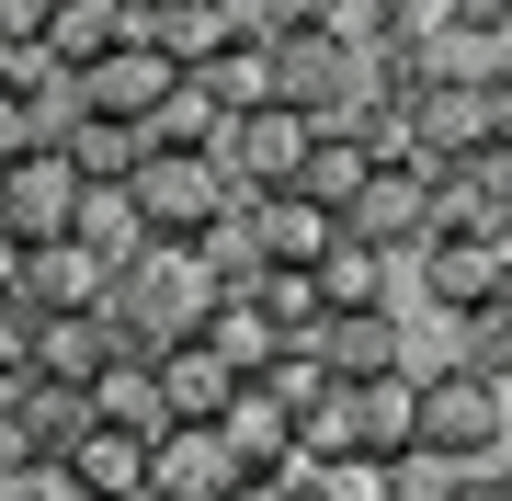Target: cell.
I'll list each match as a JSON object with an SVG mask.
<instances>
[{
  "label": "cell",
  "mask_w": 512,
  "mask_h": 501,
  "mask_svg": "<svg viewBox=\"0 0 512 501\" xmlns=\"http://www.w3.org/2000/svg\"><path fill=\"white\" fill-rule=\"evenodd\" d=\"M0 501H92V479L69 456H12L0 467Z\"/></svg>",
  "instance_id": "4dcf8cb0"
},
{
  "label": "cell",
  "mask_w": 512,
  "mask_h": 501,
  "mask_svg": "<svg viewBox=\"0 0 512 501\" xmlns=\"http://www.w3.org/2000/svg\"><path fill=\"white\" fill-rule=\"evenodd\" d=\"M205 342H217L239 376H262V365H274V353H285L296 331H285L274 308H262V285H217V308H205Z\"/></svg>",
  "instance_id": "e0dca14e"
},
{
  "label": "cell",
  "mask_w": 512,
  "mask_h": 501,
  "mask_svg": "<svg viewBox=\"0 0 512 501\" xmlns=\"http://www.w3.org/2000/svg\"><path fill=\"white\" fill-rule=\"evenodd\" d=\"M126 194H137V217H148V240H205V228L239 205L228 183V160H205V149H148L126 171Z\"/></svg>",
  "instance_id": "3957f363"
},
{
  "label": "cell",
  "mask_w": 512,
  "mask_h": 501,
  "mask_svg": "<svg viewBox=\"0 0 512 501\" xmlns=\"http://www.w3.org/2000/svg\"><path fill=\"white\" fill-rule=\"evenodd\" d=\"M467 479H478V467H456V456H433V445L387 456V501H467Z\"/></svg>",
  "instance_id": "f546056e"
},
{
  "label": "cell",
  "mask_w": 512,
  "mask_h": 501,
  "mask_svg": "<svg viewBox=\"0 0 512 501\" xmlns=\"http://www.w3.org/2000/svg\"><path fill=\"white\" fill-rule=\"evenodd\" d=\"M80 433H92V388H57V376L23 365V445H35V456H69Z\"/></svg>",
  "instance_id": "d4e9b609"
},
{
  "label": "cell",
  "mask_w": 512,
  "mask_h": 501,
  "mask_svg": "<svg viewBox=\"0 0 512 501\" xmlns=\"http://www.w3.org/2000/svg\"><path fill=\"white\" fill-rule=\"evenodd\" d=\"M353 388H365V456H410L421 445V365L353 376Z\"/></svg>",
  "instance_id": "44dd1931"
},
{
  "label": "cell",
  "mask_w": 512,
  "mask_h": 501,
  "mask_svg": "<svg viewBox=\"0 0 512 501\" xmlns=\"http://www.w3.org/2000/svg\"><path fill=\"white\" fill-rule=\"evenodd\" d=\"M46 23H57V0H0V46H46Z\"/></svg>",
  "instance_id": "d6a6232c"
},
{
  "label": "cell",
  "mask_w": 512,
  "mask_h": 501,
  "mask_svg": "<svg viewBox=\"0 0 512 501\" xmlns=\"http://www.w3.org/2000/svg\"><path fill=\"white\" fill-rule=\"evenodd\" d=\"M490 297H512V274H501V251L490 240H467V228H433V240L410 251V308H490Z\"/></svg>",
  "instance_id": "8992f818"
},
{
  "label": "cell",
  "mask_w": 512,
  "mask_h": 501,
  "mask_svg": "<svg viewBox=\"0 0 512 501\" xmlns=\"http://www.w3.org/2000/svg\"><path fill=\"white\" fill-rule=\"evenodd\" d=\"M239 479H251V467H239V445L217 422H160L148 433V490L160 501H228Z\"/></svg>",
  "instance_id": "52a82bcc"
},
{
  "label": "cell",
  "mask_w": 512,
  "mask_h": 501,
  "mask_svg": "<svg viewBox=\"0 0 512 501\" xmlns=\"http://www.w3.org/2000/svg\"><path fill=\"white\" fill-rule=\"evenodd\" d=\"M342 228H353V240H376V251H399V262H410V251H421V240L444 228V217H433V171H421V160H387L376 183H365V205H353Z\"/></svg>",
  "instance_id": "9c48e42d"
},
{
  "label": "cell",
  "mask_w": 512,
  "mask_h": 501,
  "mask_svg": "<svg viewBox=\"0 0 512 501\" xmlns=\"http://www.w3.org/2000/svg\"><path fill=\"white\" fill-rule=\"evenodd\" d=\"M69 160L92 171V183H126V171L148 160V126H137V114H103V103H80V114H69Z\"/></svg>",
  "instance_id": "cb8c5ba5"
},
{
  "label": "cell",
  "mask_w": 512,
  "mask_h": 501,
  "mask_svg": "<svg viewBox=\"0 0 512 501\" xmlns=\"http://www.w3.org/2000/svg\"><path fill=\"white\" fill-rule=\"evenodd\" d=\"M217 12H228V0H217Z\"/></svg>",
  "instance_id": "d590c367"
},
{
  "label": "cell",
  "mask_w": 512,
  "mask_h": 501,
  "mask_svg": "<svg viewBox=\"0 0 512 501\" xmlns=\"http://www.w3.org/2000/svg\"><path fill=\"white\" fill-rule=\"evenodd\" d=\"M251 217H262V262H308V274H319V262L330 251H342V217H330V205L319 194H251Z\"/></svg>",
  "instance_id": "5bb4252c"
},
{
  "label": "cell",
  "mask_w": 512,
  "mask_h": 501,
  "mask_svg": "<svg viewBox=\"0 0 512 501\" xmlns=\"http://www.w3.org/2000/svg\"><path fill=\"white\" fill-rule=\"evenodd\" d=\"M296 445H308L319 467H330V456H365V388H353V376H330V388L308 399V422H296Z\"/></svg>",
  "instance_id": "83f0119b"
},
{
  "label": "cell",
  "mask_w": 512,
  "mask_h": 501,
  "mask_svg": "<svg viewBox=\"0 0 512 501\" xmlns=\"http://www.w3.org/2000/svg\"><path fill=\"white\" fill-rule=\"evenodd\" d=\"M228 126H239V114H228L217 92H205L194 69H183V92L148 114V149H205V160H228Z\"/></svg>",
  "instance_id": "603a6c76"
},
{
  "label": "cell",
  "mask_w": 512,
  "mask_h": 501,
  "mask_svg": "<svg viewBox=\"0 0 512 501\" xmlns=\"http://www.w3.org/2000/svg\"><path fill=\"white\" fill-rule=\"evenodd\" d=\"M296 342H308L330 376H387V365H410V297L399 308H319Z\"/></svg>",
  "instance_id": "ba28073f"
},
{
  "label": "cell",
  "mask_w": 512,
  "mask_h": 501,
  "mask_svg": "<svg viewBox=\"0 0 512 501\" xmlns=\"http://www.w3.org/2000/svg\"><path fill=\"white\" fill-rule=\"evenodd\" d=\"M160 399H171V422H217V410L239 399V365L205 331H183V342L160 353Z\"/></svg>",
  "instance_id": "4fadbf2b"
},
{
  "label": "cell",
  "mask_w": 512,
  "mask_h": 501,
  "mask_svg": "<svg viewBox=\"0 0 512 501\" xmlns=\"http://www.w3.org/2000/svg\"><path fill=\"white\" fill-rule=\"evenodd\" d=\"M126 12H137V23H148V12H171V0H126Z\"/></svg>",
  "instance_id": "e575fe53"
},
{
  "label": "cell",
  "mask_w": 512,
  "mask_h": 501,
  "mask_svg": "<svg viewBox=\"0 0 512 501\" xmlns=\"http://www.w3.org/2000/svg\"><path fill=\"white\" fill-rule=\"evenodd\" d=\"M194 80H205V92H217L228 114H251V103H274V92H285V80H274V35H228V46L205 57Z\"/></svg>",
  "instance_id": "484cf974"
},
{
  "label": "cell",
  "mask_w": 512,
  "mask_h": 501,
  "mask_svg": "<svg viewBox=\"0 0 512 501\" xmlns=\"http://www.w3.org/2000/svg\"><path fill=\"white\" fill-rule=\"evenodd\" d=\"M126 353V331H114V308H57L35 331V376H57V388H92V376Z\"/></svg>",
  "instance_id": "8fae6325"
},
{
  "label": "cell",
  "mask_w": 512,
  "mask_h": 501,
  "mask_svg": "<svg viewBox=\"0 0 512 501\" xmlns=\"http://www.w3.org/2000/svg\"><path fill=\"white\" fill-rule=\"evenodd\" d=\"M501 467H512V456H501Z\"/></svg>",
  "instance_id": "8d00e7d4"
},
{
  "label": "cell",
  "mask_w": 512,
  "mask_h": 501,
  "mask_svg": "<svg viewBox=\"0 0 512 501\" xmlns=\"http://www.w3.org/2000/svg\"><path fill=\"white\" fill-rule=\"evenodd\" d=\"M80 194H92V171L69 160V137H57V149H23L12 171H0V217H12L23 251L69 240V228H80Z\"/></svg>",
  "instance_id": "277c9868"
},
{
  "label": "cell",
  "mask_w": 512,
  "mask_h": 501,
  "mask_svg": "<svg viewBox=\"0 0 512 501\" xmlns=\"http://www.w3.org/2000/svg\"><path fill=\"white\" fill-rule=\"evenodd\" d=\"M421 445L456 467H501L512 456V376L501 365H433L421 376Z\"/></svg>",
  "instance_id": "7a4b0ae2"
},
{
  "label": "cell",
  "mask_w": 512,
  "mask_h": 501,
  "mask_svg": "<svg viewBox=\"0 0 512 501\" xmlns=\"http://www.w3.org/2000/svg\"><path fill=\"white\" fill-rule=\"evenodd\" d=\"M376 171H387V160H376V137H365V126H319V149H308V171H296V194H319L330 217H353Z\"/></svg>",
  "instance_id": "2e32d148"
},
{
  "label": "cell",
  "mask_w": 512,
  "mask_h": 501,
  "mask_svg": "<svg viewBox=\"0 0 512 501\" xmlns=\"http://www.w3.org/2000/svg\"><path fill=\"white\" fill-rule=\"evenodd\" d=\"M217 433L239 445V467H285L296 456V399H274L262 376H239V399L217 410Z\"/></svg>",
  "instance_id": "d6986e66"
},
{
  "label": "cell",
  "mask_w": 512,
  "mask_h": 501,
  "mask_svg": "<svg viewBox=\"0 0 512 501\" xmlns=\"http://www.w3.org/2000/svg\"><path fill=\"white\" fill-rule=\"evenodd\" d=\"M194 251H205V274H217V285H251V274H262V217H251V194H239Z\"/></svg>",
  "instance_id": "f1b7e54d"
},
{
  "label": "cell",
  "mask_w": 512,
  "mask_h": 501,
  "mask_svg": "<svg viewBox=\"0 0 512 501\" xmlns=\"http://www.w3.org/2000/svg\"><path fill=\"white\" fill-rule=\"evenodd\" d=\"M467 501H512V467H478V479H467Z\"/></svg>",
  "instance_id": "836d02e7"
},
{
  "label": "cell",
  "mask_w": 512,
  "mask_h": 501,
  "mask_svg": "<svg viewBox=\"0 0 512 501\" xmlns=\"http://www.w3.org/2000/svg\"><path fill=\"white\" fill-rule=\"evenodd\" d=\"M114 331H126L137 353H171L183 331H205V308H217V274H205V251L194 240H148L126 274H114Z\"/></svg>",
  "instance_id": "6da1fadb"
},
{
  "label": "cell",
  "mask_w": 512,
  "mask_h": 501,
  "mask_svg": "<svg viewBox=\"0 0 512 501\" xmlns=\"http://www.w3.org/2000/svg\"><path fill=\"white\" fill-rule=\"evenodd\" d=\"M12 285L57 319V308H103V297H114V262H103V251H80V240H46V251H23V274H12Z\"/></svg>",
  "instance_id": "7c38bea8"
},
{
  "label": "cell",
  "mask_w": 512,
  "mask_h": 501,
  "mask_svg": "<svg viewBox=\"0 0 512 501\" xmlns=\"http://www.w3.org/2000/svg\"><path fill=\"white\" fill-rule=\"evenodd\" d=\"M69 467L92 479V501H137L148 490V433H126V422H92L69 445Z\"/></svg>",
  "instance_id": "7402d4cb"
},
{
  "label": "cell",
  "mask_w": 512,
  "mask_h": 501,
  "mask_svg": "<svg viewBox=\"0 0 512 501\" xmlns=\"http://www.w3.org/2000/svg\"><path fill=\"white\" fill-rule=\"evenodd\" d=\"M399 285H410V262L353 240V228H342V251L319 262V308H399Z\"/></svg>",
  "instance_id": "ac0fdd59"
},
{
  "label": "cell",
  "mask_w": 512,
  "mask_h": 501,
  "mask_svg": "<svg viewBox=\"0 0 512 501\" xmlns=\"http://www.w3.org/2000/svg\"><path fill=\"white\" fill-rule=\"evenodd\" d=\"M92 422H126V433H160L171 422V399H160V353H114V365L92 376Z\"/></svg>",
  "instance_id": "ffe728a7"
},
{
  "label": "cell",
  "mask_w": 512,
  "mask_h": 501,
  "mask_svg": "<svg viewBox=\"0 0 512 501\" xmlns=\"http://www.w3.org/2000/svg\"><path fill=\"white\" fill-rule=\"evenodd\" d=\"M35 331H46V308L23 285H0V365H35Z\"/></svg>",
  "instance_id": "1f68e13d"
},
{
  "label": "cell",
  "mask_w": 512,
  "mask_h": 501,
  "mask_svg": "<svg viewBox=\"0 0 512 501\" xmlns=\"http://www.w3.org/2000/svg\"><path fill=\"white\" fill-rule=\"evenodd\" d=\"M69 240H80V251H103L114 274H126V262L148 251V217H137V194H126V183H92V194H80V228H69Z\"/></svg>",
  "instance_id": "4316f807"
},
{
  "label": "cell",
  "mask_w": 512,
  "mask_h": 501,
  "mask_svg": "<svg viewBox=\"0 0 512 501\" xmlns=\"http://www.w3.org/2000/svg\"><path fill=\"white\" fill-rule=\"evenodd\" d=\"M126 35H148V23L126 12V0H57V23H46V57H57L69 80H92V69H103V57L126 46Z\"/></svg>",
  "instance_id": "9a60e30c"
},
{
  "label": "cell",
  "mask_w": 512,
  "mask_h": 501,
  "mask_svg": "<svg viewBox=\"0 0 512 501\" xmlns=\"http://www.w3.org/2000/svg\"><path fill=\"white\" fill-rule=\"evenodd\" d=\"M308 149H319V114L274 92V103H251V114L228 126V183H239V194H285L296 171H308Z\"/></svg>",
  "instance_id": "5b68a950"
},
{
  "label": "cell",
  "mask_w": 512,
  "mask_h": 501,
  "mask_svg": "<svg viewBox=\"0 0 512 501\" xmlns=\"http://www.w3.org/2000/svg\"><path fill=\"white\" fill-rule=\"evenodd\" d=\"M171 92H183V57H171L160 35H126V46H114L92 80H80V103H103V114H137V126H148V114H160Z\"/></svg>",
  "instance_id": "30bf717a"
}]
</instances>
